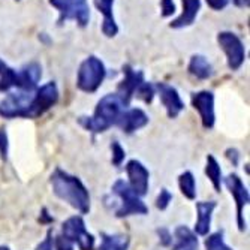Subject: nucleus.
<instances>
[{"label": "nucleus", "instance_id": "obj_21", "mask_svg": "<svg viewBox=\"0 0 250 250\" xmlns=\"http://www.w3.org/2000/svg\"><path fill=\"white\" fill-rule=\"evenodd\" d=\"M12 87L21 88L20 71L12 69L6 62L0 59V92H9Z\"/></svg>", "mask_w": 250, "mask_h": 250}, {"label": "nucleus", "instance_id": "obj_3", "mask_svg": "<svg viewBox=\"0 0 250 250\" xmlns=\"http://www.w3.org/2000/svg\"><path fill=\"white\" fill-rule=\"evenodd\" d=\"M106 77L105 64L96 56H88L81 64L77 74V87L84 93H95L102 85Z\"/></svg>", "mask_w": 250, "mask_h": 250}, {"label": "nucleus", "instance_id": "obj_18", "mask_svg": "<svg viewBox=\"0 0 250 250\" xmlns=\"http://www.w3.org/2000/svg\"><path fill=\"white\" fill-rule=\"evenodd\" d=\"M181 2H183V12L169 24V27L172 29H183L192 26L201 9V0H181Z\"/></svg>", "mask_w": 250, "mask_h": 250}, {"label": "nucleus", "instance_id": "obj_10", "mask_svg": "<svg viewBox=\"0 0 250 250\" xmlns=\"http://www.w3.org/2000/svg\"><path fill=\"white\" fill-rule=\"evenodd\" d=\"M225 185L229 189L231 195L234 196L235 206H237V226H238V229L243 232L247 228V223L244 220V208L249 206V201H250L249 190L237 174H229L228 177H226Z\"/></svg>", "mask_w": 250, "mask_h": 250}, {"label": "nucleus", "instance_id": "obj_15", "mask_svg": "<svg viewBox=\"0 0 250 250\" xmlns=\"http://www.w3.org/2000/svg\"><path fill=\"white\" fill-rule=\"evenodd\" d=\"M148 123V116L141 109V108H132V109H125L116 126H119L125 133L130 135L133 132H136L138 129L144 127Z\"/></svg>", "mask_w": 250, "mask_h": 250}, {"label": "nucleus", "instance_id": "obj_28", "mask_svg": "<svg viewBox=\"0 0 250 250\" xmlns=\"http://www.w3.org/2000/svg\"><path fill=\"white\" fill-rule=\"evenodd\" d=\"M111 151H112V165L120 167L123 164V161H125V157H126L125 148L120 146L119 141H114L111 144Z\"/></svg>", "mask_w": 250, "mask_h": 250}, {"label": "nucleus", "instance_id": "obj_23", "mask_svg": "<svg viewBox=\"0 0 250 250\" xmlns=\"http://www.w3.org/2000/svg\"><path fill=\"white\" fill-rule=\"evenodd\" d=\"M102 241L98 250H127L130 240L126 235H120V234H106L102 232L101 234Z\"/></svg>", "mask_w": 250, "mask_h": 250}, {"label": "nucleus", "instance_id": "obj_11", "mask_svg": "<svg viewBox=\"0 0 250 250\" xmlns=\"http://www.w3.org/2000/svg\"><path fill=\"white\" fill-rule=\"evenodd\" d=\"M123 81L117 87V96L123 102L125 106H129L132 98L135 96V92L138 87L144 83V72L143 71H135L130 64H123Z\"/></svg>", "mask_w": 250, "mask_h": 250}, {"label": "nucleus", "instance_id": "obj_1", "mask_svg": "<svg viewBox=\"0 0 250 250\" xmlns=\"http://www.w3.org/2000/svg\"><path fill=\"white\" fill-rule=\"evenodd\" d=\"M50 183L57 198L67 202L81 214H87L90 211V193L78 177L57 168L51 174Z\"/></svg>", "mask_w": 250, "mask_h": 250}, {"label": "nucleus", "instance_id": "obj_6", "mask_svg": "<svg viewBox=\"0 0 250 250\" xmlns=\"http://www.w3.org/2000/svg\"><path fill=\"white\" fill-rule=\"evenodd\" d=\"M62 237L69 243H77L81 250L95 249V237L85 229V222L81 216H72L63 222Z\"/></svg>", "mask_w": 250, "mask_h": 250}, {"label": "nucleus", "instance_id": "obj_29", "mask_svg": "<svg viewBox=\"0 0 250 250\" xmlns=\"http://www.w3.org/2000/svg\"><path fill=\"white\" fill-rule=\"evenodd\" d=\"M8 153H9V140L5 127H0V157L2 161H8Z\"/></svg>", "mask_w": 250, "mask_h": 250}, {"label": "nucleus", "instance_id": "obj_30", "mask_svg": "<svg viewBox=\"0 0 250 250\" xmlns=\"http://www.w3.org/2000/svg\"><path fill=\"white\" fill-rule=\"evenodd\" d=\"M171 201H172V193L168 189H162L156 199V207L159 210H167Z\"/></svg>", "mask_w": 250, "mask_h": 250}, {"label": "nucleus", "instance_id": "obj_12", "mask_svg": "<svg viewBox=\"0 0 250 250\" xmlns=\"http://www.w3.org/2000/svg\"><path fill=\"white\" fill-rule=\"evenodd\" d=\"M192 104L195 109L199 112V117L202 122L204 129H213L216 123V114H214V95L208 90L192 95Z\"/></svg>", "mask_w": 250, "mask_h": 250}, {"label": "nucleus", "instance_id": "obj_20", "mask_svg": "<svg viewBox=\"0 0 250 250\" xmlns=\"http://www.w3.org/2000/svg\"><path fill=\"white\" fill-rule=\"evenodd\" d=\"M174 247L172 250H198V238L196 234L189 229L186 225H180L174 231Z\"/></svg>", "mask_w": 250, "mask_h": 250}, {"label": "nucleus", "instance_id": "obj_26", "mask_svg": "<svg viewBox=\"0 0 250 250\" xmlns=\"http://www.w3.org/2000/svg\"><path fill=\"white\" fill-rule=\"evenodd\" d=\"M206 249L207 250H232L228 244L225 243L223 231H216L206 240Z\"/></svg>", "mask_w": 250, "mask_h": 250}, {"label": "nucleus", "instance_id": "obj_8", "mask_svg": "<svg viewBox=\"0 0 250 250\" xmlns=\"http://www.w3.org/2000/svg\"><path fill=\"white\" fill-rule=\"evenodd\" d=\"M219 47L223 50L231 71H238L246 60V48L243 41L232 32H220L217 35Z\"/></svg>", "mask_w": 250, "mask_h": 250}, {"label": "nucleus", "instance_id": "obj_34", "mask_svg": "<svg viewBox=\"0 0 250 250\" xmlns=\"http://www.w3.org/2000/svg\"><path fill=\"white\" fill-rule=\"evenodd\" d=\"M54 249L56 250H74L72 243H69L67 240H64L62 235L54 238Z\"/></svg>", "mask_w": 250, "mask_h": 250}, {"label": "nucleus", "instance_id": "obj_27", "mask_svg": "<svg viewBox=\"0 0 250 250\" xmlns=\"http://www.w3.org/2000/svg\"><path fill=\"white\" fill-rule=\"evenodd\" d=\"M135 95H136V98L141 99L143 102L151 104V102H153V98H154V95H156V85H153L151 83H146V81H144V83L138 87V90L135 92Z\"/></svg>", "mask_w": 250, "mask_h": 250}, {"label": "nucleus", "instance_id": "obj_24", "mask_svg": "<svg viewBox=\"0 0 250 250\" xmlns=\"http://www.w3.org/2000/svg\"><path fill=\"white\" fill-rule=\"evenodd\" d=\"M206 174L210 178L211 185L214 188L216 192L222 190V168L219 165V162L216 161V157L213 154L207 156V165H206Z\"/></svg>", "mask_w": 250, "mask_h": 250}, {"label": "nucleus", "instance_id": "obj_17", "mask_svg": "<svg viewBox=\"0 0 250 250\" xmlns=\"http://www.w3.org/2000/svg\"><path fill=\"white\" fill-rule=\"evenodd\" d=\"M95 5L102 12L104 15V22H102V33L106 38H114L119 33V26L116 22L114 14H112V5L114 0H95Z\"/></svg>", "mask_w": 250, "mask_h": 250}, {"label": "nucleus", "instance_id": "obj_22", "mask_svg": "<svg viewBox=\"0 0 250 250\" xmlns=\"http://www.w3.org/2000/svg\"><path fill=\"white\" fill-rule=\"evenodd\" d=\"M188 69H189V74L193 75L198 80H208V78L213 77L211 63L201 54H195V56L190 57Z\"/></svg>", "mask_w": 250, "mask_h": 250}, {"label": "nucleus", "instance_id": "obj_36", "mask_svg": "<svg viewBox=\"0 0 250 250\" xmlns=\"http://www.w3.org/2000/svg\"><path fill=\"white\" fill-rule=\"evenodd\" d=\"M225 154H226V157L229 159L231 164H232L234 167L238 165V161H240V151H238L237 148H228V150L225 151Z\"/></svg>", "mask_w": 250, "mask_h": 250}, {"label": "nucleus", "instance_id": "obj_16", "mask_svg": "<svg viewBox=\"0 0 250 250\" xmlns=\"http://www.w3.org/2000/svg\"><path fill=\"white\" fill-rule=\"evenodd\" d=\"M217 207V202L216 201H201L196 202V225H195V234L198 235H207L210 231V226H211V216L213 211Z\"/></svg>", "mask_w": 250, "mask_h": 250}, {"label": "nucleus", "instance_id": "obj_31", "mask_svg": "<svg viewBox=\"0 0 250 250\" xmlns=\"http://www.w3.org/2000/svg\"><path fill=\"white\" fill-rule=\"evenodd\" d=\"M157 235H159V240H161V244L168 247L172 244V234L167 229V228H161L157 229Z\"/></svg>", "mask_w": 250, "mask_h": 250}, {"label": "nucleus", "instance_id": "obj_13", "mask_svg": "<svg viewBox=\"0 0 250 250\" xmlns=\"http://www.w3.org/2000/svg\"><path fill=\"white\" fill-rule=\"evenodd\" d=\"M126 172L129 177V186L130 189L138 195V196H144L148 192V186H150V172L148 169L136 159H132V161L127 162L126 165Z\"/></svg>", "mask_w": 250, "mask_h": 250}, {"label": "nucleus", "instance_id": "obj_9", "mask_svg": "<svg viewBox=\"0 0 250 250\" xmlns=\"http://www.w3.org/2000/svg\"><path fill=\"white\" fill-rule=\"evenodd\" d=\"M59 101V88L54 81L43 84L36 88L35 95L32 96V104L29 109V119H38L43 116L50 108H53Z\"/></svg>", "mask_w": 250, "mask_h": 250}, {"label": "nucleus", "instance_id": "obj_25", "mask_svg": "<svg viewBox=\"0 0 250 250\" xmlns=\"http://www.w3.org/2000/svg\"><path fill=\"white\" fill-rule=\"evenodd\" d=\"M178 186H180L181 193H183L188 199L196 198V181L190 171H185L178 177Z\"/></svg>", "mask_w": 250, "mask_h": 250}, {"label": "nucleus", "instance_id": "obj_14", "mask_svg": "<svg viewBox=\"0 0 250 250\" xmlns=\"http://www.w3.org/2000/svg\"><path fill=\"white\" fill-rule=\"evenodd\" d=\"M156 92H157L159 98H161L162 105L167 109L168 117L177 119L180 112L185 109V102L181 101L177 88L169 84H165V83H159V84H156Z\"/></svg>", "mask_w": 250, "mask_h": 250}, {"label": "nucleus", "instance_id": "obj_7", "mask_svg": "<svg viewBox=\"0 0 250 250\" xmlns=\"http://www.w3.org/2000/svg\"><path fill=\"white\" fill-rule=\"evenodd\" d=\"M32 92H12L0 102V117L3 119H29Z\"/></svg>", "mask_w": 250, "mask_h": 250}, {"label": "nucleus", "instance_id": "obj_32", "mask_svg": "<svg viewBox=\"0 0 250 250\" xmlns=\"http://www.w3.org/2000/svg\"><path fill=\"white\" fill-rule=\"evenodd\" d=\"M53 249H54V240H53V231L50 229L47 232V237L41 241L36 250H53Z\"/></svg>", "mask_w": 250, "mask_h": 250}, {"label": "nucleus", "instance_id": "obj_37", "mask_svg": "<svg viewBox=\"0 0 250 250\" xmlns=\"http://www.w3.org/2000/svg\"><path fill=\"white\" fill-rule=\"evenodd\" d=\"M232 3L238 8H249L250 0H232Z\"/></svg>", "mask_w": 250, "mask_h": 250}, {"label": "nucleus", "instance_id": "obj_5", "mask_svg": "<svg viewBox=\"0 0 250 250\" xmlns=\"http://www.w3.org/2000/svg\"><path fill=\"white\" fill-rule=\"evenodd\" d=\"M50 5L59 11V26L74 20L80 27H85L90 21L88 0H48Z\"/></svg>", "mask_w": 250, "mask_h": 250}, {"label": "nucleus", "instance_id": "obj_33", "mask_svg": "<svg viewBox=\"0 0 250 250\" xmlns=\"http://www.w3.org/2000/svg\"><path fill=\"white\" fill-rule=\"evenodd\" d=\"M161 6H162V17H171L175 12V5L172 0H161Z\"/></svg>", "mask_w": 250, "mask_h": 250}, {"label": "nucleus", "instance_id": "obj_2", "mask_svg": "<svg viewBox=\"0 0 250 250\" xmlns=\"http://www.w3.org/2000/svg\"><path fill=\"white\" fill-rule=\"evenodd\" d=\"M126 109L123 102L116 93H109L104 96L93 112V116H83L78 119V123L92 133L106 132L111 126H116L122 112Z\"/></svg>", "mask_w": 250, "mask_h": 250}, {"label": "nucleus", "instance_id": "obj_35", "mask_svg": "<svg viewBox=\"0 0 250 250\" xmlns=\"http://www.w3.org/2000/svg\"><path fill=\"white\" fill-rule=\"evenodd\" d=\"M207 5L213 9V11H222L228 6L229 0H206Z\"/></svg>", "mask_w": 250, "mask_h": 250}, {"label": "nucleus", "instance_id": "obj_38", "mask_svg": "<svg viewBox=\"0 0 250 250\" xmlns=\"http://www.w3.org/2000/svg\"><path fill=\"white\" fill-rule=\"evenodd\" d=\"M0 250H11L8 246H0Z\"/></svg>", "mask_w": 250, "mask_h": 250}, {"label": "nucleus", "instance_id": "obj_19", "mask_svg": "<svg viewBox=\"0 0 250 250\" xmlns=\"http://www.w3.org/2000/svg\"><path fill=\"white\" fill-rule=\"evenodd\" d=\"M21 77V88L22 92H33L38 88V83L42 77V67L39 63L32 62L26 66H22L20 69Z\"/></svg>", "mask_w": 250, "mask_h": 250}, {"label": "nucleus", "instance_id": "obj_4", "mask_svg": "<svg viewBox=\"0 0 250 250\" xmlns=\"http://www.w3.org/2000/svg\"><path fill=\"white\" fill-rule=\"evenodd\" d=\"M112 193H116L122 199V206L116 211V216L119 219L129 217V216H133V214L144 216V214L148 213V207L144 204L141 196H138L130 189V186L127 185V181L119 178L116 183L112 185Z\"/></svg>", "mask_w": 250, "mask_h": 250}]
</instances>
